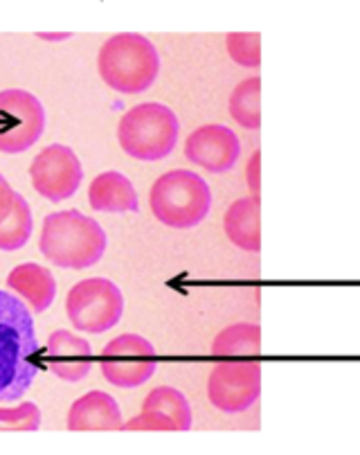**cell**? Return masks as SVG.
Returning <instances> with one entry per match:
<instances>
[{
	"instance_id": "cell-17",
	"label": "cell",
	"mask_w": 360,
	"mask_h": 455,
	"mask_svg": "<svg viewBox=\"0 0 360 455\" xmlns=\"http://www.w3.org/2000/svg\"><path fill=\"white\" fill-rule=\"evenodd\" d=\"M262 352V327L257 323H237L219 331L212 354L219 359H257Z\"/></svg>"
},
{
	"instance_id": "cell-21",
	"label": "cell",
	"mask_w": 360,
	"mask_h": 455,
	"mask_svg": "<svg viewBox=\"0 0 360 455\" xmlns=\"http://www.w3.org/2000/svg\"><path fill=\"white\" fill-rule=\"evenodd\" d=\"M230 59L244 68H259L262 63V35L259 32H230L225 36Z\"/></svg>"
},
{
	"instance_id": "cell-18",
	"label": "cell",
	"mask_w": 360,
	"mask_h": 455,
	"mask_svg": "<svg viewBox=\"0 0 360 455\" xmlns=\"http://www.w3.org/2000/svg\"><path fill=\"white\" fill-rule=\"evenodd\" d=\"M230 116L250 132H257L262 126V79L259 77H248L241 84H237V88L230 95Z\"/></svg>"
},
{
	"instance_id": "cell-3",
	"label": "cell",
	"mask_w": 360,
	"mask_h": 455,
	"mask_svg": "<svg viewBox=\"0 0 360 455\" xmlns=\"http://www.w3.org/2000/svg\"><path fill=\"white\" fill-rule=\"evenodd\" d=\"M98 70L104 84L124 95H137L156 84L160 75L158 48L137 32L115 35L99 48Z\"/></svg>"
},
{
	"instance_id": "cell-2",
	"label": "cell",
	"mask_w": 360,
	"mask_h": 455,
	"mask_svg": "<svg viewBox=\"0 0 360 455\" xmlns=\"http://www.w3.org/2000/svg\"><path fill=\"white\" fill-rule=\"evenodd\" d=\"M108 239L95 219L79 210H64L45 217L39 248L48 262L59 268H90L106 252Z\"/></svg>"
},
{
	"instance_id": "cell-6",
	"label": "cell",
	"mask_w": 360,
	"mask_h": 455,
	"mask_svg": "<svg viewBox=\"0 0 360 455\" xmlns=\"http://www.w3.org/2000/svg\"><path fill=\"white\" fill-rule=\"evenodd\" d=\"M66 314L73 327L83 334H104L124 315V296L115 282L88 277L77 282L66 298Z\"/></svg>"
},
{
	"instance_id": "cell-13",
	"label": "cell",
	"mask_w": 360,
	"mask_h": 455,
	"mask_svg": "<svg viewBox=\"0 0 360 455\" xmlns=\"http://www.w3.org/2000/svg\"><path fill=\"white\" fill-rule=\"evenodd\" d=\"M122 411L115 397L102 390L83 395L68 411L70 431H117L122 428Z\"/></svg>"
},
{
	"instance_id": "cell-20",
	"label": "cell",
	"mask_w": 360,
	"mask_h": 455,
	"mask_svg": "<svg viewBox=\"0 0 360 455\" xmlns=\"http://www.w3.org/2000/svg\"><path fill=\"white\" fill-rule=\"evenodd\" d=\"M32 228H35V219H32V208L27 201L16 194L14 208L7 214V219L0 223V251H19L32 237Z\"/></svg>"
},
{
	"instance_id": "cell-15",
	"label": "cell",
	"mask_w": 360,
	"mask_h": 455,
	"mask_svg": "<svg viewBox=\"0 0 360 455\" xmlns=\"http://www.w3.org/2000/svg\"><path fill=\"white\" fill-rule=\"evenodd\" d=\"M225 235L241 251H262V201L259 196H246L234 201L223 217Z\"/></svg>"
},
{
	"instance_id": "cell-10",
	"label": "cell",
	"mask_w": 360,
	"mask_h": 455,
	"mask_svg": "<svg viewBox=\"0 0 360 455\" xmlns=\"http://www.w3.org/2000/svg\"><path fill=\"white\" fill-rule=\"evenodd\" d=\"M29 180L43 199L59 204L77 192L83 180V167L70 147L50 145L32 160Z\"/></svg>"
},
{
	"instance_id": "cell-23",
	"label": "cell",
	"mask_w": 360,
	"mask_h": 455,
	"mask_svg": "<svg viewBox=\"0 0 360 455\" xmlns=\"http://www.w3.org/2000/svg\"><path fill=\"white\" fill-rule=\"evenodd\" d=\"M122 431H178L174 419L158 411H142L127 424H122Z\"/></svg>"
},
{
	"instance_id": "cell-1",
	"label": "cell",
	"mask_w": 360,
	"mask_h": 455,
	"mask_svg": "<svg viewBox=\"0 0 360 455\" xmlns=\"http://www.w3.org/2000/svg\"><path fill=\"white\" fill-rule=\"evenodd\" d=\"M39 340L27 305L0 291V403L19 402L36 377Z\"/></svg>"
},
{
	"instance_id": "cell-25",
	"label": "cell",
	"mask_w": 360,
	"mask_h": 455,
	"mask_svg": "<svg viewBox=\"0 0 360 455\" xmlns=\"http://www.w3.org/2000/svg\"><path fill=\"white\" fill-rule=\"evenodd\" d=\"M14 201H16V192L12 189V185L7 183V179L0 174V223L5 221L7 214L12 212L14 208Z\"/></svg>"
},
{
	"instance_id": "cell-8",
	"label": "cell",
	"mask_w": 360,
	"mask_h": 455,
	"mask_svg": "<svg viewBox=\"0 0 360 455\" xmlns=\"http://www.w3.org/2000/svg\"><path fill=\"white\" fill-rule=\"evenodd\" d=\"M262 395V363L257 359H230L212 368L207 379V397L219 411L244 412Z\"/></svg>"
},
{
	"instance_id": "cell-7",
	"label": "cell",
	"mask_w": 360,
	"mask_h": 455,
	"mask_svg": "<svg viewBox=\"0 0 360 455\" xmlns=\"http://www.w3.org/2000/svg\"><path fill=\"white\" fill-rule=\"evenodd\" d=\"M45 129V108L36 95L23 88L0 91V151L23 154Z\"/></svg>"
},
{
	"instance_id": "cell-22",
	"label": "cell",
	"mask_w": 360,
	"mask_h": 455,
	"mask_svg": "<svg viewBox=\"0 0 360 455\" xmlns=\"http://www.w3.org/2000/svg\"><path fill=\"white\" fill-rule=\"evenodd\" d=\"M41 408L32 402L19 403V408H0V431H39Z\"/></svg>"
},
{
	"instance_id": "cell-26",
	"label": "cell",
	"mask_w": 360,
	"mask_h": 455,
	"mask_svg": "<svg viewBox=\"0 0 360 455\" xmlns=\"http://www.w3.org/2000/svg\"><path fill=\"white\" fill-rule=\"evenodd\" d=\"M39 39H45V41H66V39H70V36L73 35H68V32H66V35H45V32H39Z\"/></svg>"
},
{
	"instance_id": "cell-16",
	"label": "cell",
	"mask_w": 360,
	"mask_h": 455,
	"mask_svg": "<svg viewBox=\"0 0 360 455\" xmlns=\"http://www.w3.org/2000/svg\"><path fill=\"white\" fill-rule=\"evenodd\" d=\"M7 286L14 291L16 296L23 298L36 314L48 309L57 296V282L54 275L45 267L35 262L19 264L12 268L7 275Z\"/></svg>"
},
{
	"instance_id": "cell-12",
	"label": "cell",
	"mask_w": 360,
	"mask_h": 455,
	"mask_svg": "<svg viewBox=\"0 0 360 455\" xmlns=\"http://www.w3.org/2000/svg\"><path fill=\"white\" fill-rule=\"evenodd\" d=\"M45 361L54 377L61 381H82L93 368V347L82 336L68 330H57L50 334L45 347Z\"/></svg>"
},
{
	"instance_id": "cell-4",
	"label": "cell",
	"mask_w": 360,
	"mask_h": 455,
	"mask_svg": "<svg viewBox=\"0 0 360 455\" xmlns=\"http://www.w3.org/2000/svg\"><path fill=\"white\" fill-rule=\"evenodd\" d=\"M153 217L167 228L187 230L203 221L212 208V192L203 176L190 170H171L149 192Z\"/></svg>"
},
{
	"instance_id": "cell-5",
	"label": "cell",
	"mask_w": 360,
	"mask_h": 455,
	"mask_svg": "<svg viewBox=\"0 0 360 455\" xmlns=\"http://www.w3.org/2000/svg\"><path fill=\"white\" fill-rule=\"evenodd\" d=\"M180 122L169 107L145 102L129 108L117 126V140L127 156L136 160H162L178 142Z\"/></svg>"
},
{
	"instance_id": "cell-9",
	"label": "cell",
	"mask_w": 360,
	"mask_h": 455,
	"mask_svg": "<svg viewBox=\"0 0 360 455\" xmlns=\"http://www.w3.org/2000/svg\"><path fill=\"white\" fill-rule=\"evenodd\" d=\"M156 349L145 336L122 334L102 349L99 370L115 387H140L156 374Z\"/></svg>"
},
{
	"instance_id": "cell-24",
	"label": "cell",
	"mask_w": 360,
	"mask_h": 455,
	"mask_svg": "<svg viewBox=\"0 0 360 455\" xmlns=\"http://www.w3.org/2000/svg\"><path fill=\"white\" fill-rule=\"evenodd\" d=\"M246 180H248V188L253 192V196H259V189H262V151H254L253 158L248 160Z\"/></svg>"
},
{
	"instance_id": "cell-11",
	"label": "cell",
	"mask_w": 360,
	"mask_h": 455,
	"mask_svg": "<svg viewBox=\"0 0 360 455\" xmlns=\"http://www.w3.org/2000/svg\"><path fill=\"white\" fill-rule=\"evenodd\" d=\"M239 156L241 142L237 133L223 124L199 126L185 142V158L212 174H225L232 170Z\"/></svg>"
},
{
	"instance_id": "cell-14",
	"label": "cell",
	"mask_w": 360,
	"mask_h": 455,
	"mask_svg": "<svg viewBox=\"0 0 360 455\" xmlns=\"http://www.w3.org/2000/svg\"><path fill=\"white\" fill-rule=\"evenodd\" d=\"M88 204L98 212H137L140 199L131 180L120 172L95 176L88 188Z\"/></svg>"
},
{
	"instance_id": "cell-19",
	"label": "cell",
	"mask_w": 360,
	"mask_h": 455,
	"mask_svg": "<svg viewBox=\"0 0 360 455\" xmlns=\"http://www.w3.org/2000/svg\"><path fill=\"white\" fill-rule=\"evenodd\" d=\"M142 411L162 412V415H167L169 419H174L178 431H190L192 424H194L192 406L190 402H187V397L171 386H160L156 387V390H152L149 397L145 399V403H142Z\"/></svg>"
}]
</instances>
